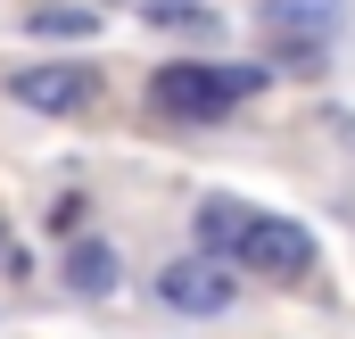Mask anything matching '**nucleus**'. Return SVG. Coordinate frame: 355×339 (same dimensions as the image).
Masks as SVG:
<instances>
[{"instance_id": "8", "label": "nucleus", "mask_w": 355, "mask_h": 339, "mask_svg": "<svg viewBox=\"0 0 355 339\" xmlns=\"http://www.w3.org/2000/svg\"><path fill=\"white\" fill-rule=\"evenodd\" d=\"M248 215H257V207H240V199H207V207H198V240H207V249H240Z\"/></svg>"}, {"instance_id": "10", "label": "nucleus", "mask_w": 355, "mask_h": 339, "mask_svg": "<svg viewBox=\"0 0 355 339\" xmlns=\"http://www.w3.org/2000/svg\"><path fill=\"white\" fill-rule=\"evenodd\" d=\"M0 265H8V232H0Z\"/></svg>"}, {"instance_id": "3", "label": "nucleus", "mask_w": 355, "mask_h": 339, "mask_svg": "<svg viewBox=\"0 0 355 339\" xmlns=\"http://www.w3.org/2000/svg\"><path fill=\"white\" fill-rule=\"evenodd\" d=\"M8 91H17L33 116H83L91 99H99V67H83V58H50V67H25Z\"/></svg>"}, {"instance_id": "2", "label": "nucleus", "mask_w": 355, "mask_h": 339, "mask_svg": "<svg viewBox=\"0 0 355 339\" xmlns=\"http://www.w3.org/2000/svg\"><path fill=\"white\" fill-rule=\"evenodd\" d=\"M240 273H265V281H306L322 249H314V232L306 224H289V215H248V232H240Z\"/></svg>"}, {"instance_id": "5", "label": "nucleus", "mask_w": 355, "mask_h": 339, "mask_svg": "<svg viewBox=\"0 0 355 339\" xmlns=\"http://www.w3.org/2000/svg\"><path fill=\"white\" fill-rule=\"evenodd\" d=\"M339 8L347 0H257V17H265L272 33H331Z\"/></svg>"}, {"instance_id": "9", "label": "nucleus", "mask_w": 355, "mask_h": 339, "mask_svg": "<svg viewBox=\"0 0 355 339\" xmlns=\"http://www.w3.org/2000/svg\"><path fill=\"white\" fill-rule=\"evenodd\" d=\"M149 25H157V33H215L223 17H215V8H198V0H157V8H149Z\"/></svg>"}, {"instance_id": "4", "label": "nucleus", "mask_w": 355, "mask_h": 339, "mask_svg": "<svg viewBox=\"0 0 355 339\" xmlns=\"http://www.w3.org/2000/svg\"><path fill=\"white\" fill-rule=\"evenodd\" d=\"M157 290H166L174 315H223L232 306V265L223 256H182V265L157 273Z\"/></svg>"}, {"instance_id": "1", "label": "nucleus", "mask_w": 355, "mask_h": 339, "mask_svg": "<svg viewBox=\"0 0 355 339\" xmlns=\"http://www.w3.org/2000/svg\"><path fill=\"white\" fill-rule=\"evenodd\" d=\"M248 91H265V67H198V58H174V67L149 75V99L166 116H223Z\"/></svg>"}, {"instance_id": "6", "label": "nucleus", "mask_w": 355, "mask_h": 339, "mask_svg": "<svg viewBox=\"0 0 355 339\" xmlns=\"http://www.w3.org/2000/svg\"><path fill=\"white\" fill-rule=\"evenodd\" d=\"M25 33H42V42H91V33H99V17L75 8V0H67V8H58V0H42V8L25 17Z\"/></svg>"}, {"instance_id": "7", "label": "nucleus", "mask_w": 355, "mask_h": 339, "mask_svg": "<svg viewBox=\"0 0 355 339\" xmlns=\"http://www.w3.org/2000/svg\"><path fill=\"white\" fill-rule=\"evenodd\" d=\"M67 281L91 290V298L116 290V249H107V240H75V249H67Z\"/></svg>"}]
</instances>
